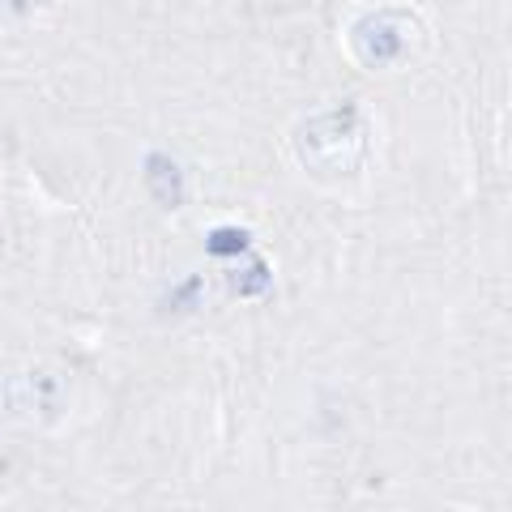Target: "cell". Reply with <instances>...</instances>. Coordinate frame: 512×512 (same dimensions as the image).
Wrapping results in <instances>:
<instances>
[{
	"label": "cell",
	"instance_id": "1",
	"mask_svg": "<svg viewBox=\"0 0 512 512\" xmlns=\"http://www.w3.org/2000/svg\"><path fill=\"white\" fill-rule=\"evenodd\" d=\"M43 0H0V13H5V18H13V13H18V18H26L30 9H39Z\"/></svg>",
	"mask_w": 512,
	"mask_h": 512
}]
</instances>
